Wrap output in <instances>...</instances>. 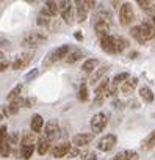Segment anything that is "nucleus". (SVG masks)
<instances>
[{"label":"nucleus","mask_w":155,"mask_h":160,"mask_svg":"<svg viewBox=\"0 0 155 160\" xmlns=\"http://www.w3.org/2000/svg\"><path fill=\"white\" fill-rule=\"evenodd\" d=\"M67 53H70V47L67 46V44H64V46H60L58 49H53L47 57H46V60H44V66L47 68V66H50V64H53L55 61H60V60H63L64 57L67 58Z\"/></svg>","instance_id":"obj_1"},{"label":"nucleus","mask_w":155,"mask_h":160,"mask_svg":"<svg viewBox=\"0 0 155 160\" xmlns=\"http://www.w3.org/2000/svg\"><path fill=\"white\" fill-rule=\"evenodd\" d=\"M107 124H108V115L104 113V112L96 113V115L91 118V130H93V133H94V135H96V133H100V132L107 127Z\"/></svg>","instance_id":"obj_2"},{"label":"nucleus","mask_w":155,"mask_h":160,"mask_svg":"<svg viewBox=\"0 0 155 160\" xmlns=\"http://www.w3.org/2000/svg\"><path fill=\"white\" fill-rule=\"evenodd\" d=\"M116 143H118V138H116V135H113V133H107V135H104L102 138H99L97 140V149L99 151H102V152H108V151H111L114 146H116Z\"/></svg>","instance_id":"obj_3"},{"label":"nucleus","mask_w":155,"mask_h":160,"mask_svg":"<svg viewBox=\"0 0 155 160\" xmlns=\"http://www.w3.org/2000/svg\"><path fill=\"white\" fill-rule=\"evenodd\" d=\"M42 41H46V36L39 32H30L28 35L24 36L22 39V46L24 47H38L39 44H42Z\"/></svg>","instance_id":"obj_4"},{"label":"nucleus","mask_w":155,"mask_h":160,"mask_svg":"<svg viewBox=\"0 0 155 160\" xmlns=\"http://www.w3.org/2000/svg\"><path fill=\"white\" fill-rule=\"evenodd\" d=\"M133 18H135V13H133L132 5L130 3H122L121 10H119V22H121V25H130L133 22Z\"/></svg>","instance_id":"obj_5"},{"label":"nucleus","mask_w":155,"mask_h":160,"mask_svg":"<svg viewBox=\"0 0 155 160\" xmlns=\"http://www.w3.org/2000/svg\"><path fill=\"white\" fill-rule=\"evenodd\" d=\"M58 5H60V13H61L64 22L69 24V25H72L74 24V19H75V16H74V7L69 2H66V0L58 2Z\"/></svg>","instance_id":"obj_6"},{"label":"nucleus","mask_w":155,"mask_h":160,"mask_svg":"<svg viewBox=\"0 0 155 160\" xmlns=\"http://www.w3.org/2000/svg\"><path fill=\"white\" fill-rule=\"evenodd\" d=\"M44 137L49 140V141H55L58 137H60V126L55 119L49 121L46 124V130H44Z\"/></svg>","instance_id":"obj_7"},{"label":"nucleus","mask_w":155,"mask_h":160,"mask_svg":"<svg viewBox=\"0 0 155 160\" xmlns=\"http://www.w3.org/2000/svg\"><path fill=\"white\" fill-rule=\"evenodd\" d=\"M100 47L104 52L107 53H118V47H116V36H105L100 39Z\"/></svg>","instance_id":"obj_8"},{"label":"nucleus","mask_w":155,"mask_h":160,"mask_svg":"<svg viewBox=\"0 0 155 160\" xmlns=\"http://www.w3.org/2000/svg\"><path fill=\"white\" fill-rule=\"evenodd\" d=\"M93 140H94V133H77L72 137V146L82 148V146L90 144Z\"/></svg>","instance_id":"obj_9"},{"label":"nucleus","mask_w":155,"mask_h":160,"mask_svg":"<svg viewBox=\"0 0 155 160\" xmlns=\"http://www.w3.org/2000/svg\"><path fill=\"white\" fill-rule=\"evenodd\" d=\"M94 32H96V35H97L100 39L105 38V36H108V32H110V22L96 18V22H94Z\"/></svg>","instance_id":"obj_10"},{"label":"nucleus","mask_w":155,"mask_h":160,"mask_svg":"<svg viewBox=\"0 0 155 160\" xmlns=\"http://www.w3.org/2000/svg\"><path fill=\"white\" fill-rule=\"evenodd\" d=\"M70 149H72V146H70V144H67V143H61V144H56V146L53 148L52 155H53L55 158H61V157L69 155Z\"/></svg>","instance_id":"obj_11"},{"label":"nucleus","mask_w":155,"mask_h":160,"mask_svg":"<svg viewBox=\"0 0 155 160\" xmlns=\"http://www.w3.org/2000/svg\"><path fill=\"white\" fill-rule=\"evenodd\" d=\"M139 30H141V35H143V38L146 41L147 39H152L155 36V27L150 22H147V21H144V22L139 24Z\"/></svg>","instance_id":"obj_12"},{"label":"nucleus","mask_w":155,"mask_h":160,"mask_svg":"<svg viewBox=\"0 0 155 160\" xmlns=\"http://www.w3.org/2000/svg\"><path fill=\"white\" fill-rule=\"evenodd\" d=\"M31 58H33L31 52H24L21 57H17V58L14 60V63H13V69H21V68L27 66V64L31 61Z\"/></svg>","instance_id":"obj_13"},{"label":"nucleus","mask_w":155,"mask_h":160,"mask_svg":"<svg viewBox=\"0 0 155 160\" xmlns=\"http://www.w3.org/2000/svg\"><path fill=\"white\" fill-rule=\"evenodd\" d=\"M110 71V64H104V66H100L93 75H91V78H90V82L93 83V85H96V83H99V80L102 82L104 80V75L107 74Z\"/></svg>","instance_id":"obj_14"},{"label":"nucleus","mask_w":155,"mask_h":160,"mask_svg":"<svg viewBox=\"0 0 155 160\" xmlns=\"http://www.w3.org/2000/svg\"><path fill=\"white\" fill-rule=\"evenodd\" d=\"M136 87H138V78H136V77H130L127 82H124V83L121 85V91H122L124 94H132Z\"/></svg>","instance_id":"obj_15"},{"label":"nucleus","mask_w":155,"mask_h":160,"mask_svg":"<svg viewBox=\"0 0 155 160\" xmlns=\"http://www.w3.org/2000/svg\"><path fill=\"white\" fill-rule=\"evenodd\" d=\"M42 126H44V119L41 115H33L31 116V121H30V127L33 130V133H39L42 130Z\"/></svg>","instance_id":"obj_16"},{"label":"nucleus","mask_w":155,"mask_h":160,"mask_svg":"<svg viewBox=\"0 0 155 160\" xmlns=\"http://www.w3.org/2000/svg\"><path fill=\"white\" fill-rule=\"evenodd\" d=\"M99 60L97 58H90V60H86L83 64H82V69H83V72H86V74H90V72H96L99 68Z\"/></svg>","instance_id":"obj_17"},{"label":"nucleus","mask_w":155,"mask_h":160,"mask_svg":"<svg viewBox=\"0 0 155 160\" xmlns=\"http://www.w3.org/2000/svg\"><path fill=\"white\" fill-rule=\"evenodd\" d=\"M75 5H77V21L85 22L88 14V8L85 7V2H75Z\"/></svg>","instance_id":"obj_18"},{"label":"nucleus","mask_w":155,"mask_h":160,"mask_svg":"<svg viewBox=\"0 0 155 160\" xmlns=\"http://www.w3.org/2000/svg\"><path fill=\"white\" fill-rule=\"evenodd\" d=\"M36 146H38V154H39V155H44V154H47V152H49V148H50V141H49V140H47L46 137H41V138L38 140Z\"/></svg>","instance_id":"obj_19"},{"label":"nucleus","mask_w":155,"mask_h":160,"mask_svg":"<svg viewBox=\"0 0 155 160\" xmlns=\"http://www.w3.org/2000/svg\"><path fill=\"white\" fill-rule=\"evenodd\" d=\"M44 10L50 14V16H56L60 13V5L58 2H52V0H49V2L44 3Z\"/></svg>","instance_id":"obj_20"},{"label":"nucleus","mask_w":155,"mask_h":160,"mask_svg":"<svg viewBox=\"0 0 155 160\" xmlns=\"http://www.w3.org/2000/svg\"><path fill=\"white\" fill-rule=\"evenodd\" d=\"M21 104H22L21 99H16V101L10 102V105L7 108H3V113H7V115H16L19 112V108H21Z\"/></svg>","instance_id":"obj_21"},{"label":"nucleus","mask_w":155,"mask_h":160,"mask_svg":"<svg viewBox=\"0 0 155 160\" xmlns=\"http://www.w3.org/2000/svg\"><path fill=\"white\" fill-rule=\"evenodd\" d=\"M139 96H141V99H143L144 102H147V104H150V102L153 101V93H152V90L147 88V87L139 88Z\"/></svg>","instance_id":"obj_22"},{"label":"nucleus","mask_w":155,"mask_h":160,"mask_svg":"<svg viewBox=\"0 0 155 160\" xmlns=\"http://www.w3.org/2000/svg\"><path fill=\"white\" fill-rule=\"evenodd\" d=\"M50 14L46 11V10H41V13H39V16H38V25H44V27H47L49 24H50Z\"/></svg>","instance_id":"obj_23"},{"label":"nucleus","mask_w":155,"mask_h":160,"mask_svg":"<svg viewBox=\"0 0 155 160\" xmlns=\"http://www.w3.org/2000/svg\"><path fill=\"white\" fill-rule=\"evenodd\" d=\"M82 57H83V53L80 52V50H72L69 55H67V58H66V61L69 63V64H74L75 61H79V60H82Z\"/></svg>","instance_id":"obj_24"},{"label":"nucleus","mask_w":155,"mask_h":160,"mask_svg":"<svg viewBox=\"0 0 155 160\" xmlns=\"http://www.w3.org/2000/svg\"><path fill=\"white\" fill-rule=\"evenodd\" d=\"M21 91H22V85L19 83V85H16L11 91H10V94L7 96V99L10 101V102H13V101H16V99H19V94H21Z\"/></svg>","instance_id":"obj_25"},{"label":"nucleus","mask_w":155,"mask_h":160,"mask_svg":"<svg viewBox=\"0 0 155 160\" xmlns=\"http://www.w3.org/2000/svg\"><path fill=\"white\" fill-rule=\"evenodd\" d=\"M153 146H155V129H153V130L147 135V138L144 140L143 148H144V149H152Z\"/></svg>","instance_id":"obj_26"},{"label":"nucleus","mask_w":155,"mask_h":160,"mask_svg":"<svg viewBox=\"0 0 155 160\" xmlns=\"http://www.w3.org/2000/svg\"><path fill=\"white\" fill-rule=\"evenodd\" d=\"M35 137H33V133H25L24 137H22V141H21V144H22V148H27V146H35Z\"/></svg>","instance_id":"obj_27"},{"label":"nucleus","mask_w":155,"mask_h":160,"mask_svg":"<svg viewBox=\"0 0 155 160\" xmlns=\"http://www.w3.org/2000/svg\"><path fill=\"white\" fill-rule=\"evenodd\" d=\"M130 35L138 41V42H141V44H144L146 42V39L143 38V35H141V30H139V25L138 27H132V30H130Z\"/></svg>","instance_id":"obj_28"},{"label":"nucleus","mask_w":155,"mask_h":160,"mask_svg":"<svg viewBox=\"0 0 155 160\" xmlns=\"http://www.w3.org/2000/svg\"><path fill=\"white\" fill-rule=\"evenodd\" d=\"M79 101H82V102H86V101H88V87H86V83H82V85H80Z\"/></svg>","instance_id":"obj_29"},{"label":"nucleus","mask_w":155,"mask_h":160,"mask_svg":"<svg viewBox=\"0 0 155 160\" xmlns=\"http://www.w3.org/2000/svg\"><path fill=\"white\" fill-rule=\"evenodd\" d=\"M33 151H35V146H27V148H22L21 146V155H22V158H25V160L31 158Z\"/></svg>","instance_id":"obj_30"},{"label":"nucleus","mask_w":155,"mask_h":160,"mask_svg":"<svg viewBox=\"0 0 155 160\" xmlns=\"http://www.w3.org/2000/svg\"><path fill=\"white\" fill-rule=\"evenodd\" d=\"M127 46H128L127 39H124L122 36H116V47H118V53H119V52H122L124 49H127Z\"/></svg>","instance_id":"obj_31"},{"label":"nucleus","mask_w":155,"mask_h":160,"mask_svg":"<svg viewBox=\"0 0 155 160\" xmlns=\"http://www.w3.org/2000/svg\"><path fill=\"white\" fill-rule=\"evenodd\" d=\"M80 158L82 160H97V154L94 151H83L80 152Z\"/></svg>","instance_id":"obj_32"},{"label":"nucleus","mask_w":155,"mask_h":160,"mask_svg":"<svg viewBox=\"0 0 155 160\" xmlns=\"http://www.w3.org/2000/svg\"><path fill=\"white\" fill-rule=\"evenodd\" d=\"M10 146H11V144H10L8 141H7V143H2V144H0V155L7 158V157L10 155V152H11V151H10Z\"/></svg>","instance_id":"obj_33"},{"label":"nucleus","mask_w":155,"mask_h":160,"mask_svg":"<svg viewBox=\"0 0 155 160\" xmlns=\"http://www.w3.org/2000/svg\"><path fill=\"white\" fill-rule=\"evenodd\" d=\"M7 132H8L7 126H5V124H2V132H0V144L8 141V138H7V137H8V133H7Z\"/></svg>","instance_id":"obj_34"},{"label":"nucleus","mask_w":155,"mask_h":160,"mask_svg":"<svg viewBox=\"0 0 155 160\" xmlns=\"http://www.w3.org/2000/svg\"><path fill=\"white\" fill-rule=\"evenodd\" d=\"M125 160H139L136 151H125Z\"/></svg>","instance_id":"obj_35"},{"label":"nucleus","mask_w":155,"mask_h":160,"mask_svg":"<svg viewBox=\"0 0 155 160\" xmlns=\"http://www.w3.org/2000/svg\"><path fill=\"white\" fill-rule=\"evenodd\" d=\"M8 143H10V144H19V133H17V132H13V133L8 137Z\"/></svg>","instance_id":"obj_36"},{"label":"nucleus","mask_w":155,"mask_h":160,"mask_svg":"<svg viewBox=\"0 0 155 160\" xmlns=\"http://www.w3.org/2000/svg\"><path fill=\"white\" fill-rule=\"evenodd\" d=\"M38 75H39V69H33L31 72H28V74L25 75V78H27V80H33V78H36Z\"/></svg>","instance_id":"obj_37"},{"label":"nucleus","mask_w":155,"mask_h":160,"mask_svg":"<svg viewBox=\"0 0 155 160\" xmlns=\"http://www.w3.org/2000/svg\"><path fill=\"white\" fill-rule=\"evenodd\" d=\"M111 160H125V151H122V152H119V154H116Z\"/></svg>","instance_id":"obj_38"},{"label":"nucleus","mask_w":155,"mask_h":160,"mask_svg":"<svg viewBox=\"0 0 155 160\" xmlns=\"http://www.w3.org/2000/svg\"><path fill=\"white\" fill-rule=\"evenodd\" d=\"M85 7H86L88 10H91V8L96 7V2H93V0H85Z\"/></svg>","instance_id":"obj_39"},{"label":"nucleus","mask_w":155,"mask_h":160,"mask_svg":"<svg viewBox=\"0 0 155 160\" xmlns=\"http://www.w3.org/2000/svg\"><path fill=\"white\" fill-rule=\"evenodd\" d=\"M7 66H8V61H5V58H3V55H2V69H0V71H5Z\"/></svg>","instance_id":"obj_40"},{"label":"nucleus","mask_w":155,"mask_h":160,"mask_svg":"<svg viewBox=\"0 0 155 160\" xmlns=\"http://www.w3.org/2000/svg\"><path fill=\"white\" fill-rule=\"evenodd\" d=\"M75 39H77V41H83V35H82L80 32H77V33H75Z\"/></svg>","instance_id":"obj_41"},{"label":"nucleus","mask_w":155,"mask_h":160,"mask_svg":"<svg viewBox=\"0 0 155 160\" xmlns=\"http://www.w3.org/2000/svg\"><path fill=\"white\" fill-rule=\"evenodd\" d=\"M136 55H138L136 52H130V55H128V57H130V58H136Z\"/></svg>","instance_id":"obj_42"},{"label":"nucleus","mask_w":155,"mask_h":160,"mask_svg":"<svg viewBox=\"0 0 155 160\" xmlns=\"http://www.w3.org/2000/svg\"><path fill=\"white\" fill-rule=\"evenodd\" d=\"M152 21H153V24H155V16H152Z\"/></svg>","instance_id":"obj_43"}]
</instances>
